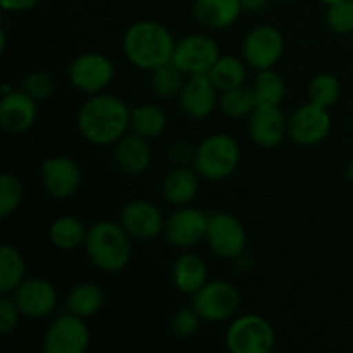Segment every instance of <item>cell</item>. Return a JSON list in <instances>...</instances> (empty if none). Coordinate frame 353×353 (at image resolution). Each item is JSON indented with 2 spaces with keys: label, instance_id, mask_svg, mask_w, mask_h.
Returning a JSON list of instances; mask_svg holds the SVG:
<instances>
[{
  "label": "cell",
  "instance_id": "1",
  "mask_svg": "<svg viewBox=\"0 0 353 353\" xmlns=\"http://www.w3.org/2000/svg\"><path fill=\"white\" fill-rule=\"evenodd\" d=\"M131 109L124 100L110 93H97L79 107L78 130L88 143L97 147L114 145L130 131Z\"/></svg>",
  "mask_w": 353,
  "mask_h": 353
},
{
  "label": "cell",
  "instance_id": "2",
  "mask_svg": "<svg viewBox=\"0 0 353 353\" xmlns=\"http://www.w3.org/2000/svg\"><path fill=\"white\" fill-rule=\"evenodd\" d=\"M176 40L171 31L157 21H138L131 24L123 38L128 61L141 71H154L169 64L174 54Z\"/></svg>",
  "mask_w": 353,
  "mask_h": 353
},
{
  "label": "cell",
  "instance_id": "3",
  "mask_svg": "<svg viewBox=\"0 0 353 353\" xmlns=\"http://www.w3.org/2000/svg\"><path fill=\"white\" fill-rule=\"evenodd\" d=\"M85 248L92 264L103 272L123 271L133 254L131 236L121 223L112 221H99L90 226Z\"/></svg>",
  "mask_w": 353,
  "mask_h": 353
},
{
  "label": "cell",
  "instance_id": "4",
  "mask_svg": "<svg viewBox=\"0 0 353 353\" xmlns=\"http://www.w3.org/2000/svg\"><path fill=\"white\" fill-rule=\"evenodd\" d=\"M241 161V150L233 137L214 133L203 138L193 152V168L200 178L223 181L234 174Z\"/></svg>",
  "mask_w": 353,
  "mask_h": 353
},
{
  "label": "cell",
  "instance_id": "5",
  "mask_svg": "<svg viewBox=\"0 0 353 353\" xmlns=\"http://www.w3.org/2000/svg\"><path fill=\"white\" fill-rule=\"evenodd\" d=\"M274 345V327L259 314L236 317L226 331V348L231 353H269Z\"/></svg>",
  "mask_w": 353,
  "mask_h": 353
},
{
  "label": "cell",
  "instance_id": "6",
  "mask_svg": "<svg viewBox=\"0 0 353 353\" xmlns=\"http://www.w3.org/2000/svg\"><path fill=\"white\" fill-rule=\"evenodd\" d=\"M85 321L71 312L55 317L41 338L43 350L47 353H85L92 341Z\"/></svg>",
  "mask_w": 353,
  "mask_h": 353
},
{
  "label": "cell",
  "instance_id": "7",
  "mask_svg": "<svg viewBox=\"0 0 353 353\" xmlns=\"http://www.w3.org/2000/svg\"><path fill=\"white\" fill-rule=\"evenodd\" d=\"M205 241L217 257L233 261L245 254L248 238L238 217L230 212H214L209 216Z\"/></svg>",
  "mask_w": 353,
  "mask_h": 353
},
{
  "label": "cell",
  "instance_id": "8",
  "mask_svg": "<svg viewBox=\"0 0 353 353\" xmlns=\"http://www.w3.org/2000/svg\"><path fill=\"white\" fill-rule=\"evenodd\" d=\"M193 309L207 323H223L231 319L240 307V293L224 279L207 281L193 295Z\"/></svg>",
  "mask_w": 353,
  "mask_h": 353
},
{
  "label": "cell",
  "instance_id": "9",
  "mask_svg": "<svg viewBox=\"0 0 353 353\" xmlns=\"http://www.w3.org/2000/svg\"><path fill=\"white\" fill-rule=\"evenodd\" d=\"M114 72L116 69L107 55L99 52H85L69 64L68 78L72 88L86 95H97L112 83Z\"/></svg>",
  "mask_w": 353,
  "mask_h": 353
},
{
  "label": "cell",
  "instance_id": "10",
  "mask_svg": "<svg viewBox=\"0 0 353 353\" xmlns=\"http://www.w3.org/2000/svg\"><path fill=\"white\" fill-rule=\"evenodd\" d=\"M219 57V45L207 34L195 33L176 41L171 62L185 76L209 74Z\"/></svg>",
  "mask_w": 353,
  "mask_h": 353
},
{
  "label": "cell",
  "instance_id": "11",
  "mask_svg": "<svg viewBox=\"0 0 353 353\" xmlns=\"http://www.w3.org/2000/svg\"><path fill=\"white\" fill-rule=\"evenodd\" d=\"M285 52V38L274 26H257L248 31L241 43V54L250 68L262 69L274 68Z\"/></svg>",
  "mask_w": 353,
  "mask_h": 353
},
{
  "label": "cell",
  "instance_id": "12",
  "mask_svg": "<svg viewBox=\"0 0 353 353\" xmlns=\"http://www.w3.org/2000/svg\"><path fill=\"white\" fill-rule=\"evenodd\" d=\"M333 119L330 109L307 102L293 110L288 117V137L302 147H314L326 140L331 133Z\"/></svg>",
  "mask_w": 353,
  "mask_h": 353
},
{
  "label": "cell",
  "instance_id": "13",
  "mask_svg": "<svg viewBox=\"0 0 353 353\" xmlns=\"http://www.w3.org/2000/svg\"><path fill=\"white\" fill-rule=\"evenodd\" d=\"M209 216L196 207L181 205L165 219L164 236L172 247L192 248L205 240Z\"/></svg>",
  "mask_w": 353,
  "mask_h": 353
},
{
  "label": "cell",
  "instance_id": "14",
  "mask_svg": "<svg viewBox=\"0 0 353 353\" xmlns=\"http://www.w3.org/2000/svg\"><path fill=\"white\" fill-rule=\"evenodd\" d=\"M40 179L48 195L64 200L78 192L83 181V172L72 157L54 155V157L45 159L41 164Z\"/></svg>",
  "mask_w": 353,
  "mask_h": 353
},
{
  "label": "cell",
  "instance_id": "15",
  "mask_svg": "<svg viewBox=\"0 0 353 353\" xmlns=\"http://www.w3.org/2000/svg\"><path fill=\"white\" fill-rule=\"evenodd\" d=\"M10 296L19 307L23 317H28V319L48 317L59 302L54 283L43 278H26L10 293Z\"/></svg>",
  "mask_w": 353,
  "mask_h": 353
},
{
  "label": "cell",
  "instance_id": "16",
  "mask_svg": "<svg viewBox=\"0 0 353 353\" xmlns=\"http://www.w3.org/2000/svg\"><path fill=\"white\" fill-rule=\"evenodd\" d=\"M119 223L131 238L155 240L164 234L165 219L162 210L148 200H131L121 209Z\"/></svg>",
  "mask_w": 353,
  "mask_h": 353
},
{
  "label": "cell",
  "instance_id": "17",
  "mask_svg": "<svg viewBox=\"0 0 353 353\" xmlns=\"http://www.w3.org/2000/svg\"><path fill=\"white\" fill-rule=\"evenodd\" d=\"M248 133L252 141L262 148H274L288 137V117L279 105L257 103L248 116Z\"/></svg>",
  "mask_w": 353,
  "mask_h": 353
},
{
  "label": "cell",
  "instance_id": "18",
  "mask_svg": "<svg viewBox=\"0 0 353 353\" xmlns=\"http://www.w3.org/2000/svg\"><path fill=\"white\" fill-rule=\"evenodd\" d=\"M219 93L209 74L188 76L178 97L179 107L190 119H207L219 105Z\"/></svg>",
  "mask_w": 353,
  "mask_h": 353
},
{
  "label": "cell",
  "instance_id": "19",
  "mask_svg": "<svg viewBox=\"0 0 353 353\" xmlns=\"http://www.w3.org/2000/svg\"><path fill=\"white\" fill-rule=\"evenodd\" d=\"M38 116L37 100L24 90H12L0 100V126L10 134H23L34 124Z\"/></svg>",
  "mask_w": 353,
  "mask_h": 353
},
{
  "label": "cell",
  "instance_id": "20",
  "mask_svg": "<svg viewBox=\"0 0 353 353\" xmlns=\"http://www.w3.org/2000/svg\"><path fill=\"white\" fill-rule=\"evenodd\" d=\"M114 161L124 174H143L152 164V148L148 140L133 131H128L114 143Z\"/></svg>",
  "mask_w": 353,
  "mask_h": 353
},
{
  "label": "cell",
  "instance_id": "21",
  "mask_svg": "<svg viewBox=\"0 0 353 353\" xmlns=\"http://www.w3.org/2000/svg\"><path fill=\"white\" fill-rule=\"evenodd\" d=\"M193 17L207 30H226L243 12L240 0H195Z\"/></svg>",
  "mask_w": 353,
  "mask_h": 353
},
{
  "label": "cell",
  "instance_id": "22",
  "mask_svg": "<svg viewBox=\"0 0 353 353\" xmlns=\"http://www.w3.org/2000/svg\"><path fill=\"white\" fill-rule=\"evenodd\" d=\"M209 281V265L200 255L186 252L172 265V285L183 295L193 296Z\"/></svg>",
  "mask_w": 353,
  "mask_h": 353
},
{
  "label": "cell",
  "instance_id": "23",
  "mask_svg": "<svg viewBox=\"0 0 353 353\" xmlns=\"http://www.w3.org/2000/svg\"><path fill=\"white\" fill-rule=\"evenodd\" d=\"M199 193V172L195 168H176L162 183V195L172 205H188Z\"/></svg>",
  "mask_w": 353,
  "mask_h": 353
},
{
  "label": "cell",
  "instance_id": "24",
  "mask_svg": "<svg viewBox=\"0 0 353 353\" xmlns=\"http://www.w3.org/2000/svg\"><path fill=\"white\" fill-rule=\"evenodd\" d=\"M64 303L68 312L83 317V319H90L102 310L103 303H105V295L97 283L83 281L72 286L71 292L65 295Z\"/></svg>",
  "mask_w": 353,
  "mask_h": 353
},
{
  "label": "cell",
  "instance_id": "25",
  "mask_svg": "<svg viewBox=\"0 0 353 353\" xmlns=\"http://www.w3.org/2000/svg\"><path fill=\"white\" fill-rule=\"evenodd\" d=\"M88 228L74 216H61L52 221L48 228V240L59 250H74L85 245Z\"/></svg>",
  "mask_w": 353,
  "mask_h": 353
},
{
  "label": "cell",
  "instance_id": "26",
  "mask_svg": "<svg viewBox=\"0 0 353 353\" xmlns=\"http://www.w3.org/2000/svg\"><path fill=\"white\" fill-rule=\"evenodd\" d=\"M165 128H168V116L162 107L154 105V103H141L131 109L130 131L133 133L147 140H154L164 133Z\"/></svg>",
  "mask_w": 353,
  "mask_h": 353
},
{
  "label": "cell",
  "instance_id": "27",
  "mask_svg": "<svg viewBox=\"0 0 353 353\" xmlns=\"http://www.w3.org/2000/svg\"><path fill=\"white\" fill-rule=\"evenodd\" d=\"M209 76L219 92L236 88V86L245 85L247 62L245 59H238L234 55H221L209 71Z\"/></svg>",
  "mask_w": 353,
  "mask_h": 353
},
{
  "label": "cell",
  "instance_id": "28",
  "mask_svg": "<svg viewBox=\"0 0 353 353\" xmlns=\"http://www.w3.org/2000/svg\"><path fill=\"white\" fill-rule=\"evenodd\" d=\"M26 279V261L10 245L0 248V292L10 295Z\"/></svg>",
  "mask_w": 353,
  "mask_h": 353
},
{
  "label": "cell",
  "instance_id": "29",
  "mask_svg": "<svg viewBox=\"0 0 353 353\" xmlns=\"http://www.w3.org/2000/svg\"><path fill=\"white\" fill-rule=\"evenodd\" d=\"M219 107L224 116L231 117V119H243V117H248L254 112L255 107H257V99H255L254 88L247 85H241L236 86V88L221 92Z\"/></svg>",
  "mask_w": 353,
  "mask_h": 353
},
{
  "label": "cell",
  "instance_id": "30",
  "mask_svg": "<svg viewBox=\"0 0 353 353\" xmlns=\"http://www.w3.org/2000/svg\"><path fill=\"white\" fill-rule=\"evenodd\" d=\"M257 103H272L281 105L286 97V81L274 68L262 69L257 72L252 85Z\"/></svg>",
  "mask_w": 353,
  "mask_h": 353
},
{
  "label": "cell",
  "instance_id": "31",
  "mask_svg": "<svg viewBox=\"0 0 353 353\" xmlns=\"http://www.w3.org/2000/svg\"><path fill=\"white\" fill-rule=\"evenodd\" d=\"M340 81H338L336 76L331 74V72H321V74H316L310 79L309 88H307L309 102L324 107V109H331V107L338 102V99H340Z\"/></svg>",
  "mask_w": 353,
  "mask_h": 353
},
{
  "label": "cell",
  "instance_id": "32",
  "mask_svg": "<svg viewBox=\"0 0 353 353\" xmlns=\"http://www.w3.org/2000/svg\"><path fill=\"white\" fill-rule=\"evenodd\" d=\"M183 76L185 74L172 62L161 65V68L152 71V90L161 99H174V97H179L183 86H185Z\"/></svg>",
  "mask_w": 353,
  "mask_h": 353
},
{
  "label": "cell",
  "instance_id": "33",
  "mask_svg": "<svg viewBox=\"0 0 353 353\" xmlns=\"http://www.w3.org/2000/svg\"><path fill=\"white\" fill-rule=\"evenodd\" d=\"M24 190L19 179L10 172L0 176V217L7 219L23 203Z\"/></svg>",
  "mask_w": 353,
  "mask_h": 353
},
{
  "label": "cell",
  "instance_id": "34",
  "mask_svg": "<svg viewBox=\"0 0 353 353\" xmlns=\"http://www.w3.org/2000/svg\"><path fill=\"white\" fill-rule=\"evenodd\" d=\"M326 24L333 33H353V0H340L326 9Z\"/></svg>",
  "mask_w": 353,
  "mask_h": 353
},
{
  "label": "cell",
  "instance_id": "35",
  "mask_svg": "<svg viewBox=\"0 0 353 353\" xmlns=\"http://www.w3.org/2000/svg\"><path fill=\"white\" fill-rule=\"evenodd\" d=\"M21 90H24L31 99L40 102V100H47L48 97H52V93H54L55 90V83L48 72L34 71L30 72V74L23 79V88Z\"/></svg>",
  "mask_w": 353,
  "mask_h": 353
},
{
  "label": "cell",
  "instance_id": "36",
  "mask_svg": "<svg viewBox=\"0 0 353 353\" xmlns=\"http://www.w3.org/2000/svg\"><path fill=\"white\" fill-rule=\"evenodd\" d=\"M202 317L199 316L193 307H185V309H179L178 312L172 316L171 319V330L176 336L179 338H188L199 331L200 323H202Z\"/></svg>",
  "mask_w": 353,
  "mask_h": 353
},
{
  "label": "cell",
  "instance_id": "37",
  "mask_svg": "<svg viewBox=\"0 0 353 353\" xmlns=\"http://www.w3.org/2000/svg\"><path fill=\"white\" fill-rule=\"evenodd\" d=\"M21 317H23V314H21L19 307L16 305L12 296L2 293V299H0V333L3 336L12 333L19 324Z\"/></svg>",
  "mask_w": 353,
  "mask_h": 353
},
{
  "label": "cell",
  "instance_id": "38",
  "mask_svg": "<svg viewBox=\"0 0 353 353\" xmlns=\"http://www.w3.org/2000/svg\"><path fill=\"white\" fill-rule=\"evenodd\" d=\"M41 0H0V7L6 12H26L37 7Z\"/></svg>",
  "mask_w": 353,
  "mask_h": 353
},
{
  "label": "cell",
  "instance_id": "39",
  "mask_svg": "<svg viewBox=\"0 0 353 353\" xmlns=\"http://www.w3.org/2000/svg\"><path fill=\"white\" fill-rule=\"evenodd\" d=\"M271 0H240L241 9L247 10V12H259V10H264L269 6Z\"/></svg>",
  "mask_w": 353,
  "mask_h": 353
},
{
  "label": "cell",
  "instance_id": "40",
  "mask_svg": "<svg viewBox=\"0 0 353 353\" xmlns=\"http://www.w3.org/2000/svg\"><path fill=\"white\" fill-rule=\"evenodd\" d=\"M348 178H350V181H352V185H353V157H352V161H350V165H348Z\"/></svg>",
  "mask_w": 353,
  "mask_h": 353
},
{
  "label": "cell",
  "instance_id": "41",
  "mask_svg": "<svg viewBox=\"0 0 353 353\" xmlns=\"http://www.w3.org/2000/svg\"><path fill=\"white\" fill-rule=\"evenodd\" d=\"M321 2L324 3V6H331V3H336V2H340V0H321Z\"/></svg>",
  "mask_w": 353,
  "mask_h": 353
}]
</instances>
